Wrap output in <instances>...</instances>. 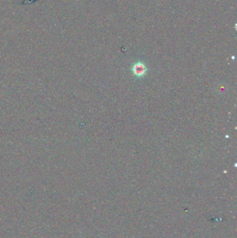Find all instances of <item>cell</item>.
Masks as SVG:
<instances>
[{
    "label": "cell",
    "mask_w": 237,
    "mask_h": 238,
    "mask_svg": "<svg viewBox=\"0 0 237 238\" xmlns=\"http://www.w3.org/2000/svg\"><path fill=\"white\" fill-rule=\"evenodd\" d=\"M132 72L136 77H142L148 72V68L142 62H137L133 66Z\"/></svg>",
    "instance_id": "cell-1"
}]
</instances>
